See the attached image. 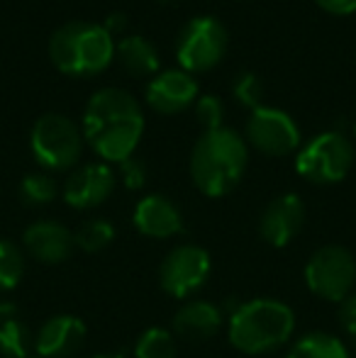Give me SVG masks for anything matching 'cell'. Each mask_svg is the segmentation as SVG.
Instances as JSON below:
<instances>
[{"label":"cell","instance_id":"52a82bcc","mask_svg":"<svg viewBox=\"0 0 356 358\" xmlns=\"http://www.w3.org/2000/svg\"><path fill=\"white\" fill-rule=\"evenodd\" d=\"M305 285L327 302H342L354 292L356 259L349 249L327 244L305 264Z\"/></svg>","mask_w":356,"mask_h":358},{"label":"cell","instance_id":"3957f363","mask_svg":"<svg viewBox=\"0 0 356 358\" xmlns=\"http://www.w3.org/2000/svg\"><path fill=\"white\" fill-rule=\"evenodd\" d=\"M295 329V312L285 302L257 297L242 302L229 315V344L247 356H266L288 344Z\"/></svg>","mask_w":356,"mask_h":358},{"label":"cell","instance_id":"836d02e7","mask_svg":"<svg viewBox=\"0 0 356 358\" xmlns=\"http://www.w3.org/2000/svg\"><path fill=\"white\" fill-rule=\"evenodd\" d=\"M354 134H356V124H354Z\"/></svg>","mask_w":356,"mask_h":358},{"label":"cell","instance_id":"ba28073f","mask_svg":"<svg viewBox=\"0 0 356 358\" xmlns=\"http://www.w3.org/2000/svg\"><path fill=\"white\" fill-rule=\"evenodd\" d=\"M227 29L220 20L203 15L185 22L176 42V57L183 71L200 73L218 66L227 52Z\"/></svg>","mask_w":356,"mask_h":358},{"label":"cell","instance_id":"d6a6232c","mask_svg":"<svg viewBox=\"0 0 356 358\" xmlns=\"http://www.w3.org/2000/svg\"><path fill=\"white\" fill-rule=\"evenodd\" d=\"M164 3H171V0H164Z\"/></svg>","mask_w":356,"mask_h":358},{"label":"cell","instance_id":"277c9868","mask_svg":"<svg viewBox=\"0 0 356 358\" xmlns=\"http://www.w3.org/2000/svg\"><path fill=\"white\" fill-rule=\"evenodd\" d=\"M115 39L93 22H66L49 37V57L62 73H98L113 62Z\"/></svg>","mask_w":356,"mask_h":358},{"label":"cell","instance_id":"f546056e","mask_svg":"<svg viewBox=\"0 0 356 358\" xmlns=\"http://www.w3.org/2000/svg\"><path fill=\"white\" fill-rule=\"evenodd\" d=\"M103 27L108 29L110 34H118L127 27V17H124V13H113V15H108V20H105Z\"/></svg>","mask_w":356,"mask_h":358},{"label":"cell","instance_id":"4dcf8cb0","mask_svg":"<svg viewBox=\"0 0 356 358\" xmlns=\"http://www.w3.org/2000/svg\"><path fill=\"white\" fill-rule=\"evenodd\" d=\"M10 315H13V305L0 300V320H5V317H10Z\"/></svg>","mask_w":356,"mask_h":358},{"label":"cell","instance_id":"8fae6325","mask_svg":"<svg viewBox=\"0 0 356 358\" xmlns=\"http://www.w3.org/2000/svg\"><path fill=\"white\" fill-rule=\"evenodd\" d=\"M305 224V205L295 193L273 198L259 220V234L273 249L288 246Z\"/></svg>","mask_w":356,"mask_h":358},{"label":"cell","instance_id":"d6986e66","mask_svg":"<svg viewBox=\"0 0 356 358\" xmlns=\"http://www.w3.org/2000/svg\"><path fill=\"white\" fill-rule=\"evenodd\" d=\"M285 358H352L347 351V346L332 334L325 331H313L305 334L303 339H298L290 346Z\"/></svg>","mask_w":356,"mask_h":358},{"label":"cell","instance_id":"44dd1931","mask_svg":"<svg viewBox=\"0 0 356 358\" xmlns=\"http://www.w3.org/2000/svg\"><path fill=\"white\" fill-rule=\"evenodd\" d=\"M178 344L173 331L164 327H149L134 344V358H176Z\"/></svg>","mask_w":356,"mask_h":358},{"label":"cell","instance_id":"603a6c76","mask_svg":"<svg viewBox=\"0 0 356 358\" xmlns=\"http://www.w3.org/2000/svg\"><path fill=\"white\" fill-rule=\"evenodd\" d=\"M24 275V254L15 241L0 239V290H15Z\"/></svg>","mask_w":356,"mask_h":358},{"label":"cell","instance_id":"4fadbf2b","mask_svg":"<svg viewBox=\"0 0 356 358\" xmlns=\"http://www.w3.org/2000/svg\"><path fill=\"white\" fill-rule=\"evenodd\" d=\"M198 100V80L183 69L157 73L147 85V103L162 115H176Z\"/></svg>","mask_w":356,"mask_h":358},{"label":"cell","instance_id":"1f68e13d","mask_svg":"<svg viewBox=\"0 0 356 358\" xmlns=\"http://www.w3.org/2000/svg\"><path fill=\"white\" fill-rule=\"evenodd\" d=\"M90 358H124V356H120V354H103V356H90Z\"/></svg>","mask_w":356,"mask_h":358},{"label":"cell","instance_id":"ac0fdd59","mask_svg":"<svg viewBox=\"0 0 356 358\" xmlns=\"http://www.w3.org/2000/svg\"><path fill=\"white\" fill-rule=\"evenodd\" d=\"M115 54H118L124 71L129 76H137V78L157 73L159 69L157 49L142 34H127V37H122L118 47H115Z\"/></svg>","mask_w":356,"mask_h":358},{"label":"cell","instance_id":"5b68a950","mask_svg":"<svg viewBox=\"0 0 356 358\" xmlns=\"http://www.w3.org/2000/svg\"><path fill=\"white\" fill-rule=\"evenodd\" d=\"M29 146L39 166L49 171L73 169L83 151V132L73 120L59 113H47L34 122Z\"/></svg>","mask_w":356,"mask_h":358},{"label":"cell","instance_id":"e0dca14e","mask_svg":"<svg viewBox=\"0 0 356 358\" xmlns=\"http://www.w3.org/2000/svg\"><path fill=\"white\" fill-rule=\"evenodd\" d=\"M222 327V310L208 300H190L173 315V336L183 341H210Z\"/></svg>","mask_w":356,"mask_h":358},{"label":"cell","instance_id":"9a60e30c","mask_svg":"<svg viewBox=\"0 0 356 358\" xmlns=\"http://www.w3.org/2000/svg\"><path fill=\"white\" fill-rule=\"evenodd\" d=\"M22 246L34 261L47 266H57L71 259L73 249H76V241H73V234L64 224L52 220H42L24 229Z\"/></svg>","mask_w":356,"mask_h":358},{"label":"cell","instance_id":"484cf974","mask_svg":"<svg viewBox=\"0 0 356 358\" xmlns=\"http://www.w3.org/2000/svg\"><path fill=\"white\" fill-rule=\"evenodd\" d=\"M222 117H225V108L220 98H215V95H200V98L195 100V120L203 124L205 132L225 127Z\"/></svg>","mask_w":356,"mask_h":358},{"label":"cell","instance_id":"7a4b0ae2","mask_svg":"<svg viewBox=\"0 0 356 358\" xmlns=\"http://www.w3.org/2000/svg\"><path fill=\"white\" fill-rule=\"evenodd\" d=\"M249 164L247 142L234 129L220 127L203 132L190 151V178L208 198L232 193Z\"/></svg>","mask_w":356,"mask_h":358},{"label":"cell","instance_id":"d4e9b609","mask_svg":"<svg viewBox=\"0 0 356 358\" xmlns=\"http://www.w3.org/2000/svg\"><path fill=\"white\" fill-rule=\"evenodd\" d=\"M232 90H234V98H237L244 108H249V110L262 108L264 83H262V78H259L257 73H252V71L239 73L237 80H234V85H232Z\"/></svg>","mask_w":356,"mask_h":358},{"label":"cell","instance_id":"4316f807","mask_svg":"<svg viewBox=\"0 0 356 358\" xmlns=\"http://www.w3.org/2000/svg\"><path fill=\"white\" fill-rule=\"evenodd\" d=\"M120 173H122V183L129 190H139L147 183V166H144L142 159H134V156L120 164Z\"/></svg>","mask_w":356,"mask_h":358},{"label":"cell","instance_id":"5bb4252c","mask_svg":"<svg viewBox=\"0 0 356 358\" xmlns=\"http://www.w3.org/2000/svg\"><path fill=\"white\" fill-rule=\"evenodd\" d=\"M86 341V324L73 315H54L34 334L39 358H71Z\"/></svg>","mask_w":356,"mask_h":358},{"label":"cell","instance_id":"7402d4cb","mask_svg":"<svg viewBox=\"0 0 356 358\" xmlns=\"http://www.w3.org/2000/svg\"><path fill=\"white\" fill-rule=\"evenodd\" d=\"M115 239V227L110 224L108 220H100V217H93V220L83 222L81 227L73 234V241H76V249L86 251V254H98V251H105Z\"/></svg>","mask_w":356,"mask_h":358},{"label":"cell","instance_id":"cb8c5ba5","mask_svg":"<svg viewBox=\"0 0 356 358\" xmlns=\"http://www.w3.org/2000/svg\"><path fill=\"white\" fill-rule=\"evenodd\" d=\"M57 195H59V185L49 173H29L20 183V198H22V203L34 205V208L49 205Z\"/></svg>","mask_w":356,"mask_h":358},{"label":"cell","instance_id":"ffe728a7","mask_svg":"<svg viewBox=\"0 0 356 358\" xmlns=\"http://www.w3.org/2000/svg\"><path fill=\"white\" fill-rule=\"evenodd\" d=\"M29 351H34V334L29 327L13 315L0 320V356L29 358Z\"/></svg>","mask_w":356,"mask_h":358},{"label":"cell","instance_id":"9c48e42d","mask_svg":"<svg viewBox=\"0 0 356 358\" xmlns=\"http://www.w3.org/2000/svg\"><path fill=\"white\" fill-rule=\"evenodd\" d=\"M210 271H213V261H210L208 251L203 246L183 244L169 251L166 259L162 261L159 283H162L166 295L176 297V300H185L208 283Z\"/></svg>","mask_w":356,"mask_h":358},{"label":"cell","instance_id":"30bf717a","mask_svg":"<svg viewBox=\"0 0 356 358\" xmlns=\"http://www.w3.org/2000/svg\"><path fill=\"white\" fill-rule=\"evenodd\" d=\"M247 142L266 156H285L300 146V129L288 113L262 105L247 120Z\"/></svg>","mask_w":356,"mask_h":358},{"label":"cell","instance_id":"2e32d148","mask_svg":"<svg viewBox=\"0 0 356 358\" xmlns=\"http://www.w3.org/2000/svg\"><path fill=\"white\" fill-rule=\"evenodd\" d=\"M132 222L139 234L149 239H171L183 231V215L164 195H147L137 203Z\"/></svg>","mask_w":356,"mask_h":358},{"label":"cell","instance_id":"8992f818","mask_svg":"<svg viewBox=\"0 0 356 358\" xmlns=\"http://www.w3.org/2000/svg\"><path fill=\"white\" fill-rule=\"evenodd\" d=\"M354 166V146L342 132H322L300 149L295 171L318 185L339 183Z\"/></svg>","mask_w":356,"mask_h":358},{"label":"cell","instance_id":"83f0119b","mask_svg":"<svg viewBox=\"0 0 356 358\" xmlns=\"http://www.w3.org/2000/svg\"><path fill=\"white\" fill-rule=\"evenodd\" d=\"M339 324H342V329L356 341V295L354 292L347 300L339 302Z\"/></svg>","mask_w":356,"mask_h":358},{"label":"cell","instance_id":"f1b7e54d","mask_svg":"<svg viewBox=\"0 0 356 358\" xmlns=\"http://www.w3.org/2000/svg\"><path fill=\"white\" fill-rule=\"evenodd\" d=\"M322 10L332 15H352L356 13V0H315Z\"/></svg>","mask_w":356,"mask_h":358},{"label":"cell","instance_id":"7c38bea8","mask_svg":"<svg viewBox=\"0 0 356 358\" xmlns=\"http://www.w3.org/2000/svg\"><path fill=\"white\" fill-rule=\"evenodd\" d=\"M115 183L118 178L108 164H86L64 183V200L76 210H93L113 195Z\"/></svg>","mask_w":356,"mask_h":358},{"label":"cell","instance_id":"6da1fadb","mask_svg":"<svg viewBox=\"0 0 356 358\" xmlns=\"http://www.w3.org/2000/svg\"><path fill=\"white\" fill-rule=\"evenodd\" d=\"M144 134L139 100L122 88H100L90 95L83 115V139L105 161L122 164L134 156Z\"/></svg>","mask_w":356,"mask_h":358},{"label":"cell","instance_id":"e575fe53","mask_svg":"<svg viewBox=\"0 0 356 358\" xmlns=\"http://www.w3.org/2000/svg\"><path fill=\"white\" fill-rule=\"evenodd\" d=\"M354 344H356V341H354Z\"/></svg>","mask_w":356,"mask_h":358}]
</instances>
